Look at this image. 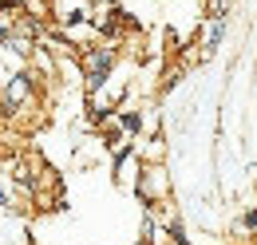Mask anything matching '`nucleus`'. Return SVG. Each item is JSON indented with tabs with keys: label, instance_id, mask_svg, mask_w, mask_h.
I'll list each match as a JSON object with an SVG mask.
<instances>
[{
	"label": "nucleus",
	"instance_id": "1",
	"mask_svg": "<svg viewBox=\"0 0 257 245\" xmlns=\"http://www.w3.org/2000/svg\"><path fill=\"white\" fill-rule=\"evenodd\" d=\"M115 67H119V48H115V44H107V40H99V44H87V48L79 52L83 91L91 95V91H99V87H107Z\"/></svg>",
	"mask_w": 257,
	"mask_h": 245
},
{
	"label": "nucleus",
	"instance_id": "2",
	"mask_svg": "<svg viewBox=\"0 0 257 245\" xmlns=\"http://www.w3.org/2000/svg\"><path fill=\"white\" fill-rule=\"evenodd\" d=\"M36 91H40V79H36L28 67L8 71V75L0 79V115H4V119H16L24 107L36 103Z\"/></svg>",
	"mask_w": 257,
	"mask_h": 245
},
{
	"label": "nucleus",
	"instance_id": "3",
	"mask_svg": "<svg viewBox=\"0 0 257 245\" xmlns=\"http://www.w3.org/2000/svg\"><path fill=\"white\" fill-rule=\"evenodd\" d=\"M135 198L147 206V210H159L170 202V174L162 162H143L139 170V182H135Z\"/></svg>",
	"mask_w": 257,
	"mask_h": 245
},
{
	"label": "nucleus",
	"instance_id": "4",
	"mask_svg": "<svg viewBox=\"0 0 257 245\" xmlns=\"http://www.w3.org/2000/svg\"><path fill=\"white\" fill-rule=\"evenodd\" d=\"M139 170H143V154L135 151V147H119V151L111 154V178H115V186H131L135 190V182H139Z\"/></svg>",
	"mask_w": 257,
	"mask_h": 245
},
{
	"label": "nucleus",
	"instance_id": "5",
	"mask_svg": "<svg viewBox=\"0 0 257 245\" xmlns=\"http://www.w3.org/2000/svg\"><path fill=\"white\" fill-rule=\"evenodd\" d=\"M225 36H229V16H210V24L202 28V40H198V48H202L206 60L218 56V48L225 44Z\"/></svg>",
	"mask_w": 257,
	"mask_h": 245
},
{
	"label": "nucleus",
	"instance_id": "6",
	"mask_svg": "<svg viewBox=\"0 0 257 245\" xmlns=\"http://www.w3.org/2000/svg\"><path fill=\"white\" fill-rule=\"evenodd\" d=\"M115 122L127 131L131 139H143V131H147V115H143L139 107H119V111H115Z\"/></svg>",
	"mask_w": 257,
	"mask_h": 245
},
{
	"label": "nucleus",
	"instance_id": "7",
	"mask_svg": "<svg viewBox=\"0 0 257 245\" xmlns=\"http://www.w3.org/2000/svg\"><path fill=\"white\" fill-rule=\"evenodd\" d=\"M162 233H166L170 245H194L190 233H186V221H182L178 214H162Z\"/></svg>",
	"mask_w": 257,
	"mask_h": 245
},
{
	"label": "nucleus",
	"instance_id": "8",
	"mask_svg": "<svg viewBox=\"0 0 257 245\" xmlns=\"http://www.w3.org/2000/svg\"><path fill=\"white\" fill-rule=\"evenodd\" d=\"M99 135H103V147H107L111 154L119 151V147H127V143H131V135H127V131H123V127H119L115 119L103 122V127H99Z\"/></svg>",
	"mask_w": 257,
	"mask_h": 245
},
{
	"label": "nucleus",
	"instance_id": "9",
	"mask_svg": "<svg viewBox=\"0 0 257 245\" xmlns=\"http://www.w3.org/2000/svg\"><path fill=\"white\" fill-rule=\"evenodd\" d=\"M233 229H237V233H249V237H257V202H253V206H249L241 217H237V221H233Z\"/></svg>",
	"mask_w": 257,
	"mask_h": 245
},
{
	"label": "nucleus",
	"instance_id": "10",
	"mask_svg": "<svg viewBox=\"0 0 257 245\" xmlns=\"http://www.w3.org/2000/svg\"><path fill=\"white\" fill-rule=\"evenodd\" d=\"M233 0H210V16H229Z\"/></svg>",
	"mask_w": 257,
	"mask_h": 245
},
{
	"label": "nucleus",
	"instance_id": "11",
	"mask_svg": "<svg viewBox=\"0 0 257 245\" xmlns=\"http://www.w3.org/2000/svg\"><path fill=\"white\" fill-rule=\"evenodd\" d=\"M8 210H12V186L0 182V214H8Z\"/></svg>",
	"mask_w": 257,
	"mask_h": 245
},
{
	"label": "nucleus",
	"instance_id": "12",
	"mask_svg": "<svg viewBox=\"0 0 257 245\" xmlns=\"http://www.w3.org/2000/svg\"><path fill=\"white\" fill-rule=\"evenodd\" d=\"M135 245H143V241H135Z\"/></svg>",
	"mask_w": 257,
	"mask_h": 245
}]
</instances>
